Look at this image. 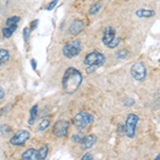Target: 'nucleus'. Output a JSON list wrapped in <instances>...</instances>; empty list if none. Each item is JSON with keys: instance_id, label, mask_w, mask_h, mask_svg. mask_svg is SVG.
<instances>
[{"instance_id": "nucleus-1", "label": "nucleus", "mask_w": 160, "mask_h": 160, "mask_svg": "<svg viewBox=\"0 0 160 160\" xmlns=\"http://www.w3.org/2000/svg\"><path fill=\"white\" fill-rule=\"evenodd\" d=\"M82 74L77 68H68L64 72L62 78V88L68 94H73L79 89L82 82Z\"/></svg>"}, {"instance_id": "nucleus-2", "label": "nucleus", "mask_w": 160, "mask_h": 160, "mask_svg": "<svg viewBox=\"0 0 160 160\" xmlns=\"http://www.w3.org/2000/svg\"><path fill=\"white\" fill-rule=\"evenodd\" d=\"M105 61H106L105 56L102 52H99V51H92V52L88 53L84 57V60H83V63L88 66L86 69L87 74H92L97 68H102L105 64Z\"/></svg>"}, {"instance_id": "nucleus-3", "label": "nucleus", "mask_w": 160, "mask_h": 160, "mask_svg": "<svg viewBox=\"0 0 160 160\" xmlns=\"http://www.w3.org/2000/svg\"><path fill=\"white\" fill-rule=\"evenodd\" d=\"M94 121V117L88 112H79L74 118V126L79 130L86 129Z\"/></svg>"}, {"instance_id": "nucleus-4", "label": "nucleus", "mask_w": 160, "mask_h": 160, "mask_svg": "<svg viewBox=\"0 0 160 160\" xmlns=\"http://www.w3.org/2000/svg\"><path fill=\"white\" fill-rule=\"evenodd\" d=\"M81 51V42L79 40H73L71 42L66 43L62 48L63 56L68 59H72L77 57Z\"/></svg>"}, {"instance_id": "nucleus-5", "label": "nucleus", "mask_w": 160, "mask_h": 160, "mask_svg": "<svg viewBox=\"0 0 160 160\" xmlns=\"http://www.w3.org/2000/svg\"><path fill=\"white\" fill-rule=\"evenodd\" d=\"M139 122V117L135 113H130L128 114L127 118H126L125 122V135L128 138H133L136 133V128H137V124Z\"/></svg>"}, {"instance_id": "nucleus-6", "label": "nucleus", "mask_w": 160, "mask_h": 160, "mask_svg": "<svg viewBox=\"0 0 160 160\" xmlns=\"http://www.w3.org/2000/svg\"><path fill=\"white\" fill-rule=\"evenodd\" d=\"M69 129V122L66 120H59L53 124L52 126V133L57 138L62 139L68 136Z\"/></svg>"}, {"instance_id": "nucleus-7", "label": "nucleus", "mask_w": 160, "mask_h": 160, "mask_svg": "<svg viewBox=\"0 0 160 160\" xmlns=\"http://www.w3.org/2000/svg\"><path fill=\"white\" fill-rule=\"evenodd\" d=\"M130 74L132 78L137 81H143L146 77V68L145 65L141 62H136L130 68Z\"/></svg>"}, {"instance_id": "nucleus-8", "label": "nucleus", "mask_w": 160, "mask_h": 160, "mask_svg": "<svg viewBox=\"0 0 160 160\" xmlns=\"http://www.w3.org/2000/svg\"><path fill=\"white\" fill-rule=\"evenodd\" d=\"M29 138H30L29 131L26 130V129H22V130L17 131V132L12 137L10 143L14 146H22L28 141V139Z\"/></svg>"}, {"instance_id": "nucleus-9", "label": "nucleus", "mask_w": 160, "mask_h": 160, "mask_svg": "<svg viewBox=\"0 0 160 160\" xmlns=\"http://www.w3.org/2000/svg\"><path fill=\"white\" fill-rule=\"evenodd\" d=\"M84 28V24L82 20H74L73 22H72V25L69 26L68 28V33L69 34H73V35H76L78 34V33L81 32L82 30H83Z\"/></svg>"}, {"instance_id": "nucleus-10", "label": "nucleus", "mask_w": 160, "mask_h": 160, "mask_svg": "<svg viewBox=\"0 0 160 160\" xmlns=\"http://www.w3.org/2000/svg\"><path fill=\"white\" fill-rule=\"evenodd\" d=\"M95 142H96V137L94 135H89L87 137L84 136V138L80 142V143H81V148L83 149V151H88V149H90L94 145Z\"/></svg>"}, {"instance_id": "nucleus-11", "label": "nucleus", "mask_w": 160, "mask_h": 160, "mask_svg": "<svg viewBox=\"0 0 160 160\" xmlns=\"http://www.w3.org/2000/svg\"><path fill=\"white\" fill-rule=\"evenodd\" d=\"M115 38V29L113 27H107L104 30V35H102V43L106 46L109 44L113 38Z\"/></svg>"}, {"instance_id": "nucleus-12", "label": "nucleus", "mask_w": 160, "mask_h": 160, "mask_svg": "<svg viewBox=\"0 0 160 160\" xmlns=\"http://www.w3.org/2000/svg\"><path fill=\"white\" fill-rule=\"evenodd\" d=\"M22 159L24 160H38V153L37 149L34 148H28L25 151L22 155Z\"/></svg>"}, {"instance_id": "nucleus-13", "label": "nucleus", "mask_w": 160, "mask_h": 160, "mask_svg": "<svg viewBox=\"0 0 160 160\" xmlns=\"http://www.w3.org/2000/svg\"><path fill=\"white\" fill-rule=\"evenodd\" d=\"M156 12L154 10H145V9H140L138 11H136V15L141 18H146V17H153L155 16Z\"/></svg>"}, {"instance_id": "nucleus-14", "label": "nucleus", "mask_w": 160, "mask_h": 160, "mask_svg": "<svg viewBox=\"0 0 160 160\" xmlns=\"http://www.w3.org/2000/svg\"><path fill=\"white\" fill-rule=\"evenodd\" d=\"M38 105H34L30 109V111H29L30 117H29V120H28V124H29V125H33L35 121H37V118H38Z\"/></svg>"}, {"instance_id": "nucleus-15", "label": "nucleus", "mask_w": 160, "mask_h": 160, "mask_svg": "<svg viewBox=\"0 0 160 160\" xmlns=\"http://www.w3.org/2000/svg\"><path fill=\"white\" fill-rule=\"evenodd\" d=\"M17 29V26H10V27H4L3 29H2V35H3L6 38H11L13 35V33H14V31Z\"/></svg>"}, {"instance_id": "nucleus-16", "label": "nucleus", "mask_w": 160, "mask_h": 160, "mask_svg": "<svg viewBox=\"0 0 160 160\" xmlns=\"http://www.w3.org/2000/svg\"><path fill=\"white\" fill-rule=\"evenodd\" d=\"M10 59V53L9 51L7 49H3V48H1L0 49V65H2V64H4L6 62L9 61Z\"/></svg>"}, {"instance_id": "nucleus-17", "label": "nucleus", "mask_w": 160, "mask_h": 160, "mask_svg": "<svg viewBox=\"0 0 160 160\" xmlns=\"http://www.w3.org/2000/svg\"><path fill=\"white\" fill-rule=\"evenodd\" d=\"M38 160H44L46 159L48 155V145H43L42 148L38 151Z\"/></svg>"}, {"instance_id": "nucleus-18", "label": "nucleus", "mask_w": 160, "mask_h": 160, "mask_svg": "<svg viewBox=\"0 0 160 160\" xmlns=\"http://www.w3.org/2000/svg\"><path fill=\"white\" fill-rule=\"evenodd\" d=\"M102 8V4L100 3V2H97V3H94V4H92L91 8H90V10H89V13H90V15H95V14H97L99 11H100V9Z\"/></svg>"}, {"instance_id": "nucleus-19", "label": "nucleus", "mask_w": 160, "mask_h": 160, "mask_svg": "<svg viewBox=\"0 0 160 160\" xmlns=\"http://www.w3.org/2000/svg\"><path fill=\"white\" fill-rule=\"evenodd\" d=\"M19 20H20V18L18 16H11L7 19L6 26L7 27H10V26H17L19 22Z\"/></svg>"}, {"instance_id": "nucleus-20", "label": "nucleus", "mask_w": 160, "mask_h": 160, "mask_svg": "<svg viewBox=\"0 0 160 160\" xmlns=\"http://www.w3.org/2000/svg\"><path fill=\"white\" fill-rule=\"evenodd\" d=\"M83 138H84V135L81 132V130H80L79 132H76L72 136V142H74V143H80Z\"/></svg>"}, {"instance_id": "nucleus-21", "label": "nucleus", "mask_w": 160, "mask_h": 160, "mask_svg": "<svg viewBox=\"0 0 160 160\" xmlns=\"http://www.w3.org/2000/svg\"><path fill=\"white\" fill-rule=\"evenodd\" d=\"M128 56V50L127 49H121L115 53V58L117 59H126Z\"/></svg>"}, {"instance_id": "nucleus-22", "label": "nucleus", "mask_w": 160, "mask_h": 160, "mask_svg": "<svg viewBox=\"0 0 160 160\" xmlns=\"http://www.w3.org/2000/svg\"><path fill=\"white\" fill-rule=\"evenodd\" d=\"M120 43H121V38H114L109 44H108L107 47H108V48H111V49H113V48L117 47V46H118Z\"/></svg>"}, {"instance_id": "nucleus-23", "label": "nucleus", "mask_w": 160, "mask_h": 160, "mask_svg": "<svg viewBox=\"0 0 160 160\" xmlns=\"http://www.w3.org/2000/svg\"><path fill=\"white\" fill-rule=\"evenodd\" d=\"M49 124H50L49 120H43L42 122L40 123V125H38V130L43 131V130L47 129L48 126H49Z\"/></svg>"}, {"instance_id": "nucleus-24", "label": "nucleus", "mask_w": 160, "mask_h": 160, "mask_svg": "<svg viewBox=\"0 0 160 160\" xmlns=\"http://www.w3.org/2000/svg\"><path fill=\"white\" fill-rule=\"evenodd\" d=\"M30 32H31V30H30V28H29V27L24 28V31H22V37H24L25 42H28V40H29V38H30Z\"/></svg>"}, {"instance_id": "nucleus-25", "label": "nucleus", "mask_w": 160, "mask_h": 160, "mask_svg": "<svg viewBox=\"0 0 160 160\" xmlns=\"http://www.w3.org/2000/svg\"><path fill=\"white\" fill-rule=\"evenodd\" d=\"M58 2H59V0H53V1H51L50 3L45 8V10H47V11H51V10H53L55 9V7L58 4Z\"/></svg>"}, {"instance_id": "nucleus-26", "label": "nucleus", "mask_w": 160, "mask_h": 160, "mask_svg": "<svg viewBox=\"0 0 160 160\" xmlns=\"http://www.w3.org/2000/svg\"><path fill=\"white\" fill-rule=\"evenodd\" d=\"M118 136H124L125 135V127L122 124H118Z\"/></svg>"}, {"instance_id": "nucleus-27", "label": "nucleus", "mask_w": 160, "mask_h": 160, "mask_svg": "<svg viewBox=\"0 0 160 160\" xmlns=\"http://www.w3.org/2000/svg\"><path fill=\"white\" fill-rule=\"evenodd\" d=\"M10 127L7 125V124H3V125L0 126V131H1V133H3V135H7L8 131H10Z\"/></svg>"}, {"instance_id": "nucleus-28", "label": "nucleus", "mask_w": 160, "mask_h": 160, "mask_svg": "<svg viewBox=\"0 0 160 160\" xmlns=\"http://www.w3.org/2000/svg\"><path fill=\"white\" fill-rule=\"evenodd\" d=\"M135 104V100L132 98H126L125 102H124V105L126 106V107H130V106H132Z\"/></svg>"}, {"instance_id": "nucleus-29", "label": "nucleus", "mask_w": 160, "mask_h": 160, "mask_svg": "<svg viewBox=\"0 0 160 160\" xmlns=\"http://www.w3.org/2000/svg\"><path fill=\"white\" fill-rule=\"evenodd\" d=\"M92 159H93V155L91 153H86L81 157V160H92Z\"/></svg>"}, {"instance_id": "nucleus-30", "label": "nucleus", "mask_w": 160, "mask_h": 160, "mask_svg": "<svg viewBox=\"0 0 160 160\" xmlns=\"http://www.w3.org/2000/svg\"><path fill=\"white\" fill-rule=\"evenodd\" d=\"M38 19H37V20H33L32 22H31V26H30V30H34L35 28L38 27Z\"/></svg>"}, {"instance_id": "nucleus-31", "label": "nucleus", "mask_w": 160, "mask_h": 160, "mask_svg": "<svg viewBox=\"0 0 160 160\" xmlns=\"http://www.w3.org/2000/svg\"><path fill=\"white\" fill-rule=\"evenodd\" d=\"M30 63H31V65H32V68L34 69V71H37V68H38V62H37V60H35V59H31Z\"/></svg>"}, {"instance_id": "nucleus-32", "label": "nucleus", "mask_w": 160, "mask_h": 160, "mask_svg": "<svg viewBox=\"0 0 160 160\" xmlns=\"http://www.w3.org/2000/svg\"><path fill=\"white\" fill-rule=\"evenodd\" d=\"M4 94H6V93H4L3 88H2V87H0V100H1V99L4 97Z\"/></svg>"}, {"instance_id": "nucleus-33", "label": "nucleus", "mask_w": 160, "mask_h": 160, "mask_svg": "<svg viewBox=\"0 0 160 160\" xmlns=\"http://www.w3.org/2000/svg\"><path fill=\"white\" fill-rule=\"evenodd\" d=\"M159 158H160V155H157V157H156L155 159H156V160H159Z\"/></svg>"}]
</instances>
